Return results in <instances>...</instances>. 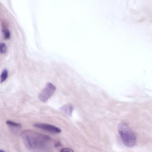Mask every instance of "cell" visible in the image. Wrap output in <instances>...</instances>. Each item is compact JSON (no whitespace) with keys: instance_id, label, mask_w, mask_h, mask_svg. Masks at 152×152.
<instances>
[{"instance_id":"cell-9","label":"cell","mask_w":152,"mask_h":152,"mask_svg":"<svg viewBox=\"0 0 152 152\" xmlns=\"http://www.w3.org/2000/svg\"><path fill=\"white\" fill-rule=\"evenodd\" d=\"M7 51L6 44L4 43H0V53H5Z\"/></svg>"},{"instance_id":"cell-6","label":"cell","mask_w":152,"mask_h":152,"mask_svg":"<svg viewBox=\"0 0 152 152\" xmlns=\"http://www.w3.org/2000/svg\"><path fill=\"white\" fill-rule=\"evenodd\" d=\"M61 110L65 114L70 116L72 115L73 108L71 104H68L63 106L61 108Z\"/></svg>"},{"instance_id":"cell-1","label":"cell","mask_w":152,"mask_h":152,"mask_svg":"<svg viewBox=\"0 0 152 152\" xmlns=\"http://www.w3.org/2000/svg\"><path fill=\"white\" fill-rule=\"evenodd\" d=\"M23 142L26 148L35 150L43 147L50 138L30 130L24 131L21 134Z\"/></svg>"},{"instance_id":"cell-5","label":"cell","mask_w":152,"mask_h":152,"mask_svg":"<svg viewBox=\"0 0 152 152\" xmlns=\"http://www.w3.org/2000/svg\"><path fill=\"white\" fill-rule=\"evenodd\" d=\"M7 124L9 127L10 130L12 133L14 134L18 133L22 128V125L21 124L16 123L13 121L8 120L6 122Z\"/></svg>"},{"instance_id":"cell-10","label":"cell","mask_w":152,"mask_h":152,"mask_svg":"<svg viewBox=\"0 0 152 152\" xmlns=\"http://www.w3.org/2000/svg\"><path fill=\"white\" fill-rule=\"evenodd\" d=\"M60 152H74L73 150L72 149L68 148H65L61 150Z\"/></svg>"},{"instance_id":"cell-4","label":"cell","mask_w":152,"mask_h":152,"mask_svg":"<svg viewBox=\"0 0 152 152\" xmlns=\"http://www.w3.org/2000/svg\"><path fill=\"white\" fill-rule=\"evenodd\" d=\"M34 126L36 128L47 131L53 133L59 134L61 132V130L60 128L53 125L50 124L37 123L34 124Z\"/></svg>"},{"instance_id":"cell-11","label":"cell","mask_w":152,"mask_h":152,"mask_svg":"<svg viewBox=\"0 0 152 152\" xmlns=\"http://www.w3.org/2000/svg\"><path fill=\"white\" fill-rule=\"evenodd\" d=\"M7 24L5 22H3L1 24V26L3 28V29H6L7 27Z\"/></svg>"},{"instance_id":"cell-13","label":"cell","mask_w":152,"mask_h":152,"mask_svg":"<svg viewBox=\"0 0 152 152\" xmlns=\"http://www.w3.org/2000/svg\"><path fill=\"white\" fill-rule=\"evenodd\" d=\"M0 152H5V151H4L3 150L1 149L0 150Z\"/></svg>"},{"instance_id":"cell-2","label":"cell","mask_w":152,"mask_h":152,"mask_svg":"<svg viewBox=\"0 0 152 152\" xmlns=\"http://www.w3.org/2000/svg\"><path fill=\"white\" fill-rule=\"evenodd\" d=\"M118 130L125 146L129 148L134 147L136 143V136L128 124L124 122L119 123Z\"/></svg>"},{"instance_id":"cell-8","label":"cell","mask_w":152,"mask_h":152,"mask_svg":"<svg viewBox=\"0 0 152 152\" xmlns=\"http://www.w3.org/2000/svg\"><path fill=\"white\" fill-rule=\"evenodd\" d=\"M2 32L4 35L5 39H8L10 37L11 34L9 30L7 28L4 29L2 30Z\"/></svg>"},{"instance_id":"cell-3","label":"cell","mask_w":152,"mask_h":152,"mask_svg":"<svg viewBox=\"0 0 152 152\" xmlns=\"http://www.w3.org/2000/svg\"><path fill=\"white\" fill-rule=\"evenodd\" d=\"M56 89L55 86L51 83H48L39 93V98L42 102L47 101L54 94Z\"/></svg>"},{"instance_id":"cell-12","label":"cell","mask_w":152,"mask_h":152,"mask_svg":"<svg viewBox=\"0 0 152 152\" xmlns=\"http://www.w3.org/2000/svg\"><path fill=\"white\" fill-rule=\"evenodd\" d=\"M61 145V144L60 142H58L55 145L56 147H59Z\"/></svg>"},{"instance_id":"cell-7","label":"cell","mask_w":152,"mask_h":152,"mask_svg":"<svg viewBox=\"0 0 152 152\" xmlns=\"http://www.w3.org/2000/svg\"><path fill=\"white\" fill-rule=\"evenodd\" d=\"M8 76V72L7 70L6 69H4L0 77V82L1 83H2L4 82L7 78Z\"/></svg>"}]
</instances>
